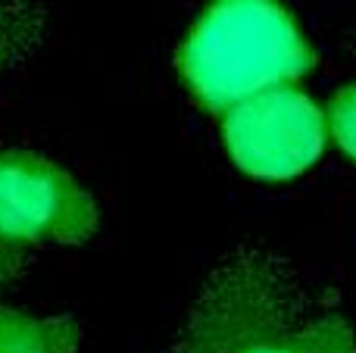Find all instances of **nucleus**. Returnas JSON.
<instances>
[{"label":"nucleus","instance_id":"nucleus-1","mask_svg":"<svg viewBox=\"0 0 356 353\" xmlns=\"http://www.w3.org/2000/svg\"><path fill=\"white\" fill-rule=\"evenodd\" d=\"M309 66L313 47L278 0H213L178 50L188 91L216 113L291 85Z\"/></svg>","mask_w":356,"mask_h":353},{"label":"nucleus","instance_id":"nucleus-2","mask_svg":"<svg viewBox=\"0 0 356 353\" xmlns=\"http://www.w3.org/2000/svg\"><path fill=\"white\" fill-rule=\"evenodd\" d=\"M97 229V206L75 179L38 154L0 156V285L44 244H81Z\"/></svg>","mask_w":356,"mask_h":353},{"label":"nucleus","instance_id":"nucleus-3","mask_svg":"<svg viewBox=\"0 0 356 353\" xmlns=\"http://www.w3.org/2000/svg\"><path fill=\"white\" fill-rule=\"evenodd\" d=\"M284 281L253 256H234L209 279L184 331L188 353H250L294 331Z\"/></svg>","mask_w":356,"mask_h":353},{"label":"nucleus","instance_id":"nucleus-4","mask_svg":"<svg viewBox=\"0 0 356 353\" xmlns=\"http://www.w3.org/2000/svg\"><path fill=\"white\" fill-rule=\"evenodd\" d=\"M222 138L253 179L282 181L307 172L325 147V116L294 85H278L241 100L225 113Z\"/></svg>","mask_w":356,"mask_h":353},{"label":"nucleus","instance_id":"nucleus-5","mask_svg":"<svg viewBox=\"0 0 356 353\" xmlns=\"http://www.w3.org/2000/svg\"><path fill=\"white\" fill-rule=\"evenodd\" d=\"M79 331L69 319L31 316L0 306V353H72Z\"/></svg>","mask_w":356,"mask_h":353},{"label":"nucleus","instance_id":"nucleus-6","mask_svg":"<svg viewBox=\"0 0 356 353\" xmlns=\"http://www.w3.org/2000/svg\"><path fill=\"white\" fill-rule=\"evenodd\" d=\"M250 353H353V341L341 322H307Z\"/></svg>","mask_w":356,"mask_h":353},{"label":"nucleus","instance_id":"nucleus-7","mask_svg":"<svg viewBox=\"0 0 356 353\" xmlns=\"http://www.w3.org/2000/svg\"><path fill=\"white\" fill-rule=\"evenodd\" d=\"M41 19L31 0H0V54L6 63L29 56L38 41Z\"/></svg>","mask_w":356,"mask_h":353},{"label":"nucleus","instance_id":"nucleus-8","mask_svg":"<svg viewBox=\"0 0 356 353\" xmlns=\"http://www.w3.org/2000/svg\"><path fill=\"white\" fill-rule=\"evenodd\" d=\"M328 129L334 141L344 147V154L356 160V81L334 94L332 110H328Z\"/></svg>","mask_w":356,"mask_h":353},{"label":"nucleus","instance_id":"nucleus-9","mask_svg":"<svg viewBox=\"0 0 356 353\" xmlns=\"http://www.w3.org/2000/svg\"><path fill=\"white\" fill-rule=\"evenodd\" d=\"M3 63H6V60H3V54H0V66H3Z\"/></svg>","mask_w":356,"mask_h":353}]
</instances>
